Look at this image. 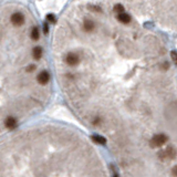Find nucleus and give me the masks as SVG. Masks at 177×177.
<instances>
[{
    "instance_id": "obj_4",
    "label": "nucleus",
    "mask_w": 177,
    "mask_h": 177,
    "mask_svg": "<svg viewBox=\"0 0 177 177\" xmlns=\"http://www.w3.org/2000/svg\"><path fill=\"white\" fill-rule=\"evenodd\" d=\"M138 22L177 34V0H108Z\"/></svg>"
},
{
    "instance_id": "obj_3",
    "label": "nucleus",
    "mask_w": 177,
    "mask_h": 177,
    "mask_svg": "<svg viewBox=\"0 0 177 177\" xmlns=\"http://www.w3.org/2000/svg\"><path fill=\"white\" fill-rule=\"evenodd\" d=\"M13 6L0 8V134L38 113L50 98V85L38 81V60L32 55L31 19L22 26L10 20Z\"/></svg>"
},
{
    "instance_id": "obj_5",
    "label": "nucleus",
    "mask_w": 177,
    "mask_h": 177,
    "mask_svg": "<svg viewBox=\"0 0 177 177\" xmlns=\"http://www.w3.org/2000/svg\"><path fill=\"white\" fill-rule=\"evenodd\" d=\"M42 54H43V50H42V48L40 45H34L33 49H32V55L36 60L40 61L41 58H42Z\"/></svg>"
},
{
    "instance_id": "obj_6",
    "label": "nucleus",
    "mask_w": 177,
    "mask_h": 177,
    "mask_svg": "<svg viewBox=\"0 0 177 177\" xmlns=\"http://www.w3.org/2000/svg\"><path fill=\"white\" fill-rule=\"evenodd\" d=\"M40 38V31H39V27L34 26L31 30V39L33 41H38Z\"/></svg>"
},
{
    "instance_id": "obj_1",
    "label": "nucleus",
    "mask_w": 177,
    "mask_h": 177,
    "mask_svg": "<svg viewBox=\"0 0 177 177\" xmlns=\"http://www.w3.org/2000/svg\"><path fill=\"white\" fill-rule=\"evenodd\" d=\"M59 83L123 175L177 176V54L108 0L74 3L54 31Z\"/></svg>"
},
{
    "instance_id": "obj_2",
    "label": "nucleus",
    "mask_w": 177,
    "mask_h": 177,
    "mask_svg": "<svg viewBox=\"0 0 177 177\" xmlns=\"http://www.w3.org/2000/svg\"><path fill=\"white\" fill-rule=\"evenodd\" d=\"M98 151L60 126L28 130L0 144V176H108Z\"/></svg>"
}]
</instances>
